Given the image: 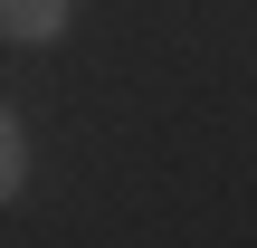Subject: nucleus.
I'll list each match as a JSON object with an SVG mask.
<instances>
[{
    "instance_id": "2",
    "label": "nucleus",
    "mask_w": 257,
    "mask_h": 248,
    "mask_svg": "<svg viewBox=\"0 0 257 248\" xmlns=\"http://www.w3.org/2000/svg\"><path fill=\"white\" fill-rule=\"evenodd\" d=\"M19 182H29V134H19V115L0 105V201H10Z\"/></svg>"
},
{
    "instance_id": "1",
    "label": "nucleus",
    "mask_w": 257,
    "mask_h": 248,
    "mask_svg": "<svg viewBox=\"0 0 257 248\" xmlns=\"http://www.w3.org/2000/svg\"><path fill=\"white\" fill-rule=\"evenodd\" d=\"M67 19H76V0H0V38H29V48L57 38Z\"/></svg>"
}]
</instances>
